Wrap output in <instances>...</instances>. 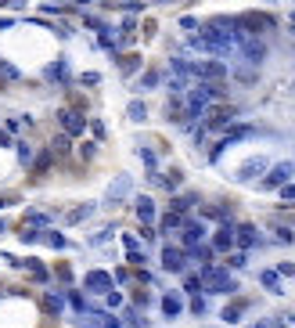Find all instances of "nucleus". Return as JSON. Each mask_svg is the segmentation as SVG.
I'll list each match as a JSON object with an SVG mask.
<instances>
[{
    "mask_svg": "<svg viewBox=\"0 0 295 328\" xmlns=\"http://www.w3.org/2000/svg\"><path fill=\"white\" fill-rule=\"evenodd\" d=\"M201 289H205V292H234L238 285H234V278H230L227 271L205 267V271H201Z\"/></svg>",
    "mask_w": 295,
    "mask_h": 328,
    "instance_id": "nucleus-1",
    "label": "nucleus"
},
{
    "mask_svg": "<svg viewBox=\"0 0 295 328\" xmlns=\"http://www.w3.org/2000/svg\"><path fill=\"white\" fill-rule=\"evenodd\" d=\"M234 108L230 105H212V108H205V130H227L230 123H234Z\"/></svg>",
    "mask_w": 295,
    "mask_h": 328,
    "instance_id": "nucleus-2",
    "label": "nucleus"
},
{
    "mask_svg": "<svg viewBox=\"0 0 295 328\" xmlns=\"http://www.w3.org/2000/svg\"><path fill=\"white\" fill-rule=\"evenodd\" d=\"M191 76H198L205 83H220L227 76V65L223 61H191Z\"/></svg>",
    "mask_w": 295,
    "mask_h": 328,
    "instance_id": "nucleus-3",
    "label": "nucleus"
},
{
    "mask_svg": "<svg viewBox=\"0 0 295 328\" xmlns=\"http://www.w3.org/2000/svg\"><path fill=\"white\" fill-rule=\"evenodd\" d=\"M238 51H241V58L248 61V65H263V58H267V43L256 40V36H245L238 43Z\"/></svg>",
    "mask_w": 295,
    "mask_h": 328,
    "instance_id": "nucleus-4",
    "label": "nucleus"
},
{
    "mask_svg": "<svg viewBox=\"0 0 295 328\" xmlns=\"http://www.w3.org/2000/svg\"><path fill=\"white\" fill-rule=\"evenodd\" d=\"M267 166H270V163L263 159V155H256V159H248V163H241V166H238V173H234V177H238V180H256Z\"/></svg>",
    "mask_w": 295,
    "mask_h": 328,
    "instance_id": "nucleus-5",
    "label": "nucleus"
},
{
    "mask_svg": "<svg viewBox=\"0 0 295 328\" xmlns=\"http://www.w3.org/2000/svg\"><path fill=\"white\" fill-rule=\"evenodd\" d=\"M292 173H295V166H292V163H277V166L270 169V177L263 180V187H281V184L292 180Z\"/></svg>",
    "mask_w": 295,
    "mask_h": 328,
    "instance_id": "nucleus-6",
    "label": "nucleus"
},
{
    "mask_svg": "<svg viewBox=\"0 0 295 328\" xmlns=\"http://www.w3.org/2000/svg\"><path fill=\"white\" fill-rule=\"evenodd\" d=\"M238 25H245L248 33H263V29H274V18L270 14H241V18H234Z\"/></svg>",
    "mask_w": 295,
    "mask_h": 328,
    "instance_id": "nucleus-7",
    "label": "nucleus"
},
{
    "mask_svg": "<svg viewBox=\"0 0 295 328\" xmlns=\"http://www.w3.org/2000/svg\"><path fill=\"white\" fill-rule=\"evenodd\" d=\"M130 187H133L130 173H122V177H119V180H115L112 187H108V195H104V198H108V202H112V206H115V202H122V198L130 195Z\"/></svg>",
    "mask_w": 295,
    "mask_h": 328,
    "instance_id": "nucleus-8",
    "label": "nucleus"
},
{
    "mask_svg": "<svg viewBox=\"0 0 295 328\" xmlns=\"http://www.w3.org/2000/svg\"><path fill=\"white\" fill-rule=\"evenodd\" d=\"M61 127H65L69 134H83L87 130V119L80 112H72V108H65V112H61Z\"/></svg>",
    "mask_w": 295,
    "mask_h": 328,
    "instance_id": "nucleus-9",
    "label": "nucleus"
},
{
    "mask_svg": "<svg viewBox=\"0 0 295 328\" xmlns=\"http://www.w3.org/2000/svg\"><path fill=\"white\" fill-rule=\"evenodd\" d=\"M184 260H188V256H184L180 249H169V245L162 249V267H166V271H173V274L184 271Z\"/></svg>",
    "mask_w": 295,
    "mask_h": 328,
    "instance_id": "nucleus-10",
    "label": "nucleus"
},
{
    "mask_svg": "<svg viewBox=\"0 0 295 328\" xmlns=\"http://www.w3.org/2000/svg\"><path fill=\"white\" fill-rule=\"evenodd\" d=\"M87 289H90V292H108V289H112V274L90 271V274H87Z\"/></svg>",
    "mask_w": 295,
    "mask_h": 328,
    "instance_id": "nucleus-11",
    "label": "nucleus"
},
{
    "mask_svg": "<svg viewBox=\"0 0 295 328\" xmlns=\"http://www.w3.org/2000/svg\"><path fill=\"white\" fill-rule=\"evenodd\" d=\"M201 238H205V227H201L198 220H184V242H188V249L198 245Z\"/></svg>",
    "mask_w": 295,
    "mask_h": 328,
    "instance_id": "nucleus-12",
    "label": "nucleus"
},
{
    "mask_svg": "<svg viewBox=\"0 0 295 328\" xmlns=\"http://www.w3.org/2000/svg\"><path fill=\"white\" fill-rule=\"evenodd\" d=\"M180 310H184L180 296H162V314H166V318H177Z\"/></svg>",
    "mask_w": 295,
    "mask_h": 328,
    "instance_id": "nucleus-13",
    "label": "nucleus"
},
{
    "mask_svg": "<svg viewBox=\"0 0 295 328\" xmlns=\"http://www.w3.org/2000/svg\"><path fill=\"white\" fill-rule=\"evenodd\" d=\"M137 216H141L144 224L155 220V206H151V198H137Z\"/></svg>",
    "mask_w": 295,
    "mask_h": 328,
    "instance_id": "nucleus-14",
    "label": "nucleus"
},
{
    "mask_svg": "<svg viewBox=\"0 0 295 328\" xmlns=\"http://www.w3.org/2000/svg\"><path fill=\"white\" fill-rule=\"evenodd\" d=\"M238 242H241V245H252V242H259L256 227H252V224H241V227H238Z\"/></svg>",
    "mask_w": 295,
    "mask_h": 328,
    "instance_id": "nucleus-15",
    "label": "nucleus"
},
{
    "mask_svg": "<svg viewBox=\"0 0 295 328\" xmlns=\"http://www.w3.org/2000/svg\"><path fill=\"white\" fill-rule=\"evenodd\" d=\"M195 202H198V195H177V198H173V213H184V209H191Z\"/></svg>",
    "mask_w": 295,
    "mask_h": 328,
    "instance_id": "nucleus-16",
    "label": "nucleus"
},
{
    "mask_svg": "<svg viewBox=\"0 0 295 328\" xmlns=\"http://www.w3.org/2000/svg\"><path fill=\"white\" fill-rule=\"evenodd\" d=\"M259 278H263V285H267V289H270V292H285V289H281V278H277V274H274V271H263V274H259Z\"/></svg>",
    "mask_w": 295,
    "mask_h": 328,
    "instance_id": "nucleus-17",
    "label": "nucleus"
},
{
    "mask_svg": "<svg viewBox=\"0 0 295 328\" xmlns=\"http://www.w3.org/2000/svg\"><path fill=\"white\" fill-rule=\"evenodd\" d=\"M241 310H245V303H241V300H238V303H230V307L223 310V321H230V325L241 321Z\"/></svg>",
    "mask_w": 295,
    "mask_h": 328,
    "instance_id": "nucleus-18",
    "label": "nucleus"
},
{
    "mask_svg": "<svg viewBox=\"0 0 295 328\" xmlns=\"http://www.w3.org/2000/svg\"><path fill=\"white\" fill-rule=\"evenodd\" d=\"M90 213H94V206L87 202V206H80V209H72V213H69V224H80V220H87Z\"/></svg>",
    "mask_w": 295,
    "mask_h": 328,
    "instance_id": "nucleus-19",
    "label": "nucleus"
},
{
    "mask_svg": "<svg viewBox=\"0 0 295 328\" xmlns=\"http://www.w3.org/2000/svg\"><path fill=\"white\" fill-rule=\"evenodd\" d=\"M173 227H184V216L180 213H166L162 216V231H173Z\"/></svg>",
    "mask_w": 295,
    "mask_h": 328,
    "instance_id": "nucleus-20",
    "label": "nucleus"
},
{
    "mask_svg": "<svg viewBox=\"0 0 295 328\" xmlns=\"http://www.w3.org/2000/svg\"><path fill=\"white\" fill-rule=\"evenodd\" d=\"M119 65H122V72H137V69H141V58L126 54V58H119Z\"/></svg>",
    "mask_w": 295,
    "mask_h": 328,
    "instance_id": "nucleus-21",
    "label": "nucleus"
},
{
    "mask_svg": "<svg viewBox=\"0 0 295 328\" xmlns=\"http://www.w3.org/2000/svg\"><path fill=\"white\" fill-rule=\"evenodd\" d=\"M230 245H234V234H230V231L223 227L220 234H216V249H230Z\"/></svg>",
    "mask_w": 295,
    "mask_h": 328,
    "instance_id": "nucleus-22",
    "label": "nucleus"
},
{
    "mask_svg": "<svg viewBox=\"0 0 295 328\" xmlns=\"http://www.w3.org/2000/svg\"><path fill=\"white\" fill-rule=\"evenodd\" d=\"M61 76H65V61H54L47 69V80H61Z\"/></svg>",
    "mask_w": 295,
    "mask_h": 328,
    "instance_id": "nucleus-23",
    "label": "nucleus"
},
{
    "mask_svg": "<svg viewBox=\"0 0 295 328\" xmlns=\"http://www.w3.org/2000/svg\"><path fill=\"white\" fill-rule=\"evenodd\" d=\"M130 119H137V123L148 119V112H144V105H141V101H133V105H130Z\"/></svg>",
    "mask_w": 295,
    "mask_h": 328,
    "instance_id": "nucleus-24",
    "label": "nucleus"
},
{
    "mask_svg": "<svg viewBox=\"0 0 295 328\" xmlns=\"http://www.w3.org/2000/svg\"><path fill=\"white\" fill-rule=\"evenodd\" d=\"M155 83H159V72H144V80H141V87H137V90H151Z\"/></svg>",
    "mask_w": 295,
    "mask_h": 328,
    "instance_id": "nucleus-25",
    "label": "nucleus"
},
{
    "mask_svg": "<svg viewBox=\"0 0 295 328\" xmlns=\"http://www.w3.org/2000/svg\"><path fill=\"white\" fill-rule=\"evenodd\" d=\"M184 292L198 296V292H201V278H188V281H184Z\"/></svg>",
    "mask_w": 295,
    "mask_h": 328,
    "instance_id": "nucleus-26",
    "label": "nucleus"
},
{
    "mask_svg": "<svg viewBox=\"0 0 295 328\" xmlns=\"http://www.w3.org/2000/svg\"><path fill=\"white\" fill-rule=\"evenodd\" d=\"M281 198H285V206H295V187L292 184H281Z\"/></svg>",
    "mask_w": 295,
    "mask_h": 328,
    "instance_id": "nucleus-27",
    "label": "nucleus"
},
{
    "mask_svg": "<svg viewBox=\"0 0 295 328\" xmlns=\"http://www.w3.org/2000/svg\"><path fill=\"white\" fill-rule=\"evenodd\" d=\"M126 318H130V325H133V328H148V321L137 314V310H126Z\"/></svg>",
    "mask_w": 295,
    "mask_h": 328,
    "instance_id": "nucleus-28",
    "label": "nucleus"
},
{
    "mask_svg": "<svg viewBox=\"0 0 295 328\" xmlns=\"http://www.w3.org/2000/svg\"><path fill=\"white\" fill-rule=\"evenodd\" d=\"M47 245H54V249H65V238H61L58 231H51V234H47Z\"/></svg>",
    "mask_w": 295,
    "mask_h": 328,
    "instance_id": "nucleus-29",
    "label": "nucleus"
},
{
    "mask_svg": "<svg viewBox=\"0 0 295 328\" xmlns=\"http://www.w3.org/2000/svg\"><path fill=\"white\" fill-rule=\"evenodd\" d=\"M43 307H47L51 314H58V310H61V300H58V296H47V300H43Z\"/></svg>",
    "mask_w": 295,
    "mask_h": 328,
    "instance_id": "nucleus-30",
    "label": "nucleus"
},
{
    "mask_svg": "<svg viewBox=\"0 0 295 328\" xmlns=\"http://www.w3.org/2000/svg\"><path fill=\"white\" fill-rule=\"evenodd\" d=\"M238 80L241 83H256V72L252 69H238Z\"/></svg>",
    "mask_w": 295,
    "mask_h": 328,
    "instance_id": "nucleus-31",
    "label": "nucleus"
},
{
    "mask_svg": "<svg viewBox=\"0 0 295 328\" xmlns=\"http://www.w3.org/2000/svg\"><path fill=\"white\" fill-rule=\"evenodd\" d=\"M54 152H58V155H61V152H69V137H65V134L54 137Z\"/></svg>",
    "mask_w": 295,
    "mask_h": 328,
    "instance_id": "nucleus-32",
    "label": "nucleus"
},
{
    "mask_svg": "<svg viewBox=\"0 0 295 328\" xmlns=\"http://www.w3.org/2000/svg\"><path fill=\"white\" fill-rule=\"evenodd\" d=\"M227 263H230V267H245V263H248V256H245V253H234Z\"/></svg>",
    "mask_w": 295,
    "mask_h": 328,
    "instance_id": "nucleus-33",
    "label": "nucleus"
},
{
    "mask_svg": "<svg viewBox=\"0 0 295 328\" xmlns=\"http://www.w3.org/2000/svg\"><path fill=\"white\" fill-rule=\"evenodd\" d=\"M277 242H295V234L288 227H277Z\"/></svg>",
    "mask_w": 295,
    "mask_h": 328,
    "instance_id": "nucleus-34",
    "label": "nucleus"
},
{
    "mask_svg": "<svg viewBox=\"0 0 295 328\" xmlns=\"http://www.w3.org/2000/svg\"><path fill=\"white\" fill-rule=\"evenodd\" d=\"M47 166H51V155H40V159H36V173H43Z\"/></svg>",
    "mask_w": 295,
    "mask_h": 328,
    "instance_id": "nucleus-35",
    "label": "nucleus"
},
{
    "mask_svg": "<svg viewBox=\"0 0 295 328\" xmlns=\"http://www.w3.org/2000/svg\"><path fill=\"white\" fill-rule=\"evenodd\" d=\"M104 296H108V307H119V303H122V296H119V292H112V289H108Z\"/></svg>",
    "mask_w": 295,
    "mask_h": 328,
    "instance_id": "nucleus-36",
    "label": "nucleus"
},
{
    "mask_svg": "<svg viewBox=\"0 0 295 328\" xmlns=\"http://www.w3.org/2000/svg\"><path fill=\"white\" fill-rule=\"evenodd\" d=\"M18 155H22V163L33 159V152H29V145H18Z\"/></svg>",
    "mask_w": 295,
    "mask_h": 328,
    "instance_id": "nucleus-37",
    "label": "nucleus"
},
{
    "mask_svg": "<svg viewBox=\"0 0 295 328\" xmlns=\"http://www.w3.org/2000/svg\"><path fill=\"white\" fill-rule=\"evenodd\" d=\"M180 29H188V33H191V29H198V22L195 18H180Z\"/></svg>",
    "mask_w": 295,
    "mask_h": 328,
    "instance_id": "nucleus-38",
    "label": "nucleus"
},
{
    "mask_svg": "<svg viewBox=\"0 0 295 328\" xmlns=\"http://www.w3.org/2000/svg\"><path fill=\"white\" fill-rule=\"evenodd\" d=\"M166 187H180V173H169L166 177Z\"/></svg>",
    "mask_w": 295,
    "mask_h": 328,
    "instance_id": "nucleus-39",
    "label": "nucleus"
},
{
    "mask_svg": "<svg viewBox=\"0 0 295 328\" xmlns=\"http://www.w3.org/2000/svg\"><path fill=\"white\" fill-rule=\"evenodd\" d=\"M101 318H104V328H122V325H119L115 318H108V314H101Z\"/></svg>",
    "mask_w": 295,
    "mask_h": 328,
    "instance_id": "nucleus-40",
    "label": "nucleus"
},
{
    "mask_svg": "<svg viewBox=\"0 0 295 328\" xmlns=\"http://www.w3.org/2000/svg\"><path fill=\"white\" fill-rule=\"evenodd\" d=\"M252 328H281V321H263V325H252Z\"/></svg>",
    "mask_w": 295,
    "mask_h": 328,
    "instance_id": "nucleus-41",
    "label": "nucleus"
},
{
    "mask_svg": "<svg viewBox=\"0 0 295 328\" xmlns=\"http://www.w3.org/2000/svg\"><path fill=\"white\" fill-rule=\"evenodd\" d=\"M0 234H4V220H0Z\"/></svg>",
    "mask_w": 295,
    "mask_h": 328,
    "instance_id": "nucleus-42",
    "label": "nucleus"
},
{
    "mask_svg": "<svg viewBox=\"0 0 295 328\" xmlns=\"http://www.w3.org/2000/svg\"><path fill=\"white\" fill-rule=\"evenodd\" d=\"M159 4H166V0H159Z\"/></svg>",
    "mask_w": 295,
    "mask_h": 328,
    "instance_id": "nucleus-43",
    "label": "nucleus"
},
{
    "mask_svg": "<svg viewBox=\"0 0 295 328\" xmlns=\"http://www.w3.org/2000/svg\"><path fill=\"white\" fill-rule=\"evenodd\" d=\"M83 328H87V325H83Z\"/></svg>",
    "mask_w": 295,
    "mask_h": 328,
    "instance_id": "nucleus-44",
    "label": "nucleus"
}]
</instances>
